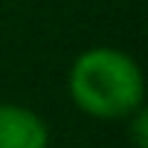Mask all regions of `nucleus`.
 <instances>
[{"label":"nucleus","mask_w":148,"mask_h":148,"mask_svg":"<svg viewBox=\"0 0 148 148\" xmlns=\"http://www.w3.org/2000/svg\"><path fill=\"white\" fill-rule=\"evenodd\" d=\"M67 93L84 116L116 122L145 105V76L134 55L116 47H90L67 73Z\"/></svg>","instance_id":"nucleus-1"},{"label":"nucleus","mask_w":148,"mask_h":148,"mask_svg":"<svg viewBox=\"0 0 148 148\" xmlns=\"http://www.w3.org/2000/svg\"><path fill=\"white\" fill-rule=\"evenodd\" d=\"M0 148H49V128L32 108L0 102Z\"/></svg>","instance_id":"nucleus-2"},{"label":"nucleus","mask_w":148,"mask_h":148,"mask_svg":"<svg viewBox=\"0 0 148 148\" xmlns=\"http://www.w3.org/2000/svg\"><path fill=\"white\" fill-rule=\"evenodd\" d=\"M125 122H128V139L134 142V148H148V110H145V105L139 110H134Z\"/></svg>","instance_id":"nucleus-3"}]
</instances>
